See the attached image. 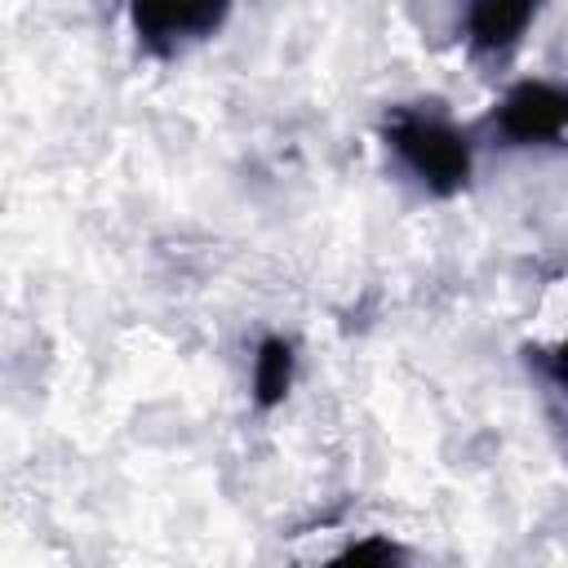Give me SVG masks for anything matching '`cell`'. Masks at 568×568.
Listing matches in <instances>:
<instances>
[{
    "mask_svg": "<svg viewBox=\"0 0 568 568\" xmlns=\"http://www.w3.org/2000/svg\"><path fill=\"white\" fill-rule=\"evenodd\" d=\"M546 0H457V31L484 62H501L519 49Z\"/></svg>",
    "mask_w": 568,
    "mask_h": 568,
    "instance_id": "cell-4",
    "label": "cell"
},
{
    "mask_svg": "<svg viewBox=\"0 0 568 568\" xmlns=\"http://www.w3.org/2000/svg\"><path fill=\"white\" fill-rule=\"evenodd\" d=\"M382 146L390 164L430 200H448L466 191L475 169V133L462 129L444 102H395L382 115Z\"/></svg>",
    "mask_w": 568,
    "mask_h": 568,
    "instance_id": "cell-1",
    "label": "cell"
},
{
    "mask_svg": "<svg viewBox=\"0 0 568 568\" xmlns=\"http://www.w3.org/2000/svg\"><path fill=\"white\" fill-rule=\"evenodd\" d=\"M293 368H297V355H293V342L271 333L257 342V355H253V404L257 408H275L284 404L288 386H293Z\"/></svg>",
    "mask_w": 568,
    "mask_h": 568,
    "instance_id": "cell-5",
    "label": "cell"
},
{
    "mask_svg": "<svg viewBox=\"0 0 568 568\" xmlns=\"http://www.w3.org/2000/svg\"><path fill=\"white\" fill-rule=\"evenodd\" d=\"M479 129L488 133L493 146H506V151L564 146L568 142V84L546 80V75L515 80Z\"/></svg>",
    "mask_w": 568,
    "mask_h": 568,
    "instance_id": "cell-2",
    "label": "cell"
},
{
    "mask_svg": "<svg viewBox=\"0 0 568 568\" xmlns=\"http://www.w3.org/2000/svg\"><path fill=\"white\" fill-rule=\"evenodd\" d=\"M532 368L541 373V382H546L559 399H568V337L555 342V346H546V351H537V355H532Z\"/></svg>",
    "mask_w": 568,
    "mask_h": 568,
    "instance_id": "cell-6",
    "label": "cell"
},
{
    "mask_svg": "<svg viewBox=\"0 0 568 568\" xmlns=\"http://www.w3.org/2000/svg\"><path fill=\"white\" fill-rule=\"evenodd\" d=\"M231 4L235 0H129V27L151 58H178L222 31Z\"/></svg>",
    "mask_w": 568,
    "mask_h": 568,
    "instance_id": "cell-3",
    "label": "cell"
}]
</instances>
